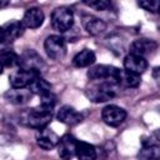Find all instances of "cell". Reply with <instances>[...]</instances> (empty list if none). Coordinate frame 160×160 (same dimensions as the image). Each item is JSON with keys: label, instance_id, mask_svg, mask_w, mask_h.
Returning a JSON list of instances; mask_svg holds the SVG:
<instances>
[{"label": "cell", "instance_id": "1", "mask_svg": "<svg viewBox=\"0 0 160 160\" xmlns=\"http://www.w3.org/2000/svg\"><path fill=\"white\" fill-rule=\"evenodd\" d=\"M52 118V112L44 110L41 108H32V109H25L20 112L19 116V121L28 126V128H32V129H42L46 128L49 125V122L51 121Z\"/></svg>", "mask_w": 160, "mask_h": 160}, {"label": "cell", "instance_id": "2", "mask_svg": "<svg viewBox=\"0 0 160 160\" xmlns=\"http://www.w3.org/2000/svg\"><path fill=\"white\" fill-rule=\"evenodd\" d=\"M118 94H119V84L114 81H101L100 84H96L88 90L89 99L95 102L109 101L116 98Z\"/></svg>", "mask_w": 160, "mask_h": 160}, {"label": "cell", "instance_id": "3", "mask_svg": "<svg viewBox=\"0 0 160 160\" xmlns=\"http://www.w3.org/2000/svg\"><path fill=\"white\" fill-rule=\"evenodd\" d=\"M74 24V14L68 8H56L51 14V26L59 32H65Z\"/></svg>", "mask_w": 160, "mask_h": 160}, {"label": "cell", "instance_id": "4", "mask_svg": "<svg viewBox=\"0 0 160 160\" xmlns=\"http://www.w3.org/2000/svg\"><path fill=\"white\" fill-rule=\"evenodd\" d=\"M44 49L48 56L52 60H61L66 54V42L65 39L60 35H50L45 39Z\"/></svg>", "mask_w": 160, "mask_h": 160}, {"label": "cell", "instance_id": "5", "mask_svg": "<svg viewBox=\"0 0 160 160\" xmlns=\"http://www.w3.org/2000/svg\"><path fill=\"white\" fill-rule=\"evenodd\" d=\"M120 69L112 65H95L89 69L88 76L90 80H101V81H114L118 82Z\"/></svg>", "mask_w": 160, "mask_h": 160}, {"label": "cell", "instance_id": "6", "mask_svg": "<svg viewBox=\"0 0 160 160\" xmlns=\"http://www.w3.org/2000/svg\"><path fill=\"white\" fill-rule=\"evenodd\" d=\"M20 70H26V71H38L40 72L41 68L44 66V61L41 56L32 49L25 50L20 56H19V64H18Z\"/></svg>", "mask_w": 160, "mask_h": 160}, {"label": "cell", "instance_id": "7", "mask_svg": "<svg viewBox=\"0 0 160 160\" xmlns=\"http://www.w3.org/2000/svg\"><path fill=\"white\" fill-rule=\"evenodd\" d=\"M126 116H128V114H126L125 109H122L118 105H108L101 111V118H102L104 122L110 126H119L120 124H122L125 121Z\"/></svg>", "mask_w": 160, "mask_h": 160}, {"label": "cell", "instance_id": "8", "mask_svg": "<svg viewBox=\"0 0 160 160\" xmlns=\"http://www.w3.org/2000/svg\"><path fill=\"white\" fill-rule=\"evenodd\" d=\"M39 75H40V72H38V71H26V70L19 69L10 75V78H9L10 85L14 89H25L29 86V84L32 81V79H35Z\"/></svg>", "mask_w": 160, "mask_h": 160}, {"label": "cell", "instance_id": "9", "mask_svg": "<svg viewBox=\"0 0 160 160\" xmlns=\"http://www.w3.org/2000/svg\"><path fill=\"white\" fill-rule=\"evenodd\" d=\"M60 138L48 126L39 129L36 132V142L44 150H51L58 146Z\"/></svg>", "mask_w": 160, "mask_h": 160}, {"label": "cell", "instance_id": "10", "mask_svg": "<svg viewBox=\"0 0 160 160\" xmlns=\"http://www.w3.org/2000/svg\"><path fill=\"white\" fill-rule=\"evenodd\" d=\"M158 49V44L150 39H136L130 45V54L145 58Z\"/></svg>", "mask_w": 160, "mask_h": 160}, {"label": "cell", "instance_id": "11", "mask_svg": "<svg viewBox=\"0 0 160 160\" xmlns=\"http://www.w3.org/2000/svg\"><path fill=\"white\" fill-rule=\"evenodd\" d=\"M76 142H78V140H76L72 135H70V134L64 135V136L59 140V144H58V152H59V156H60L62 160H70V159L75 155Z\"/></svg>", "mask_w": 160, "mask_h": 160}, {"label": "cell", "instance_id": "12", "mask_svg": "<svg viewBox=\"0 0 160 160\" xmlns=\"http://www.w3.org/2000/svg\"><path fill=\"white\" fill-rule=\"evenodd\" d=\"M124 70L134 72V74H142L148 69V61L145 58L134 55V54H128L124 58Z\"/></svg>", "mask_w": 160, "mask_h": 160}, {"label": "cell", "instance_id": "13", "mask_svg": "<svg viewBox=\"0 0 160 160\" xmlns=\"http://www.w3.org/2000/svg\"><path fill=\"white\" fill-rule=\"evenodd\" d=\"M56 118L62 124H66V125H70V126H74V125L82 121V115L69 105L61 106L60 110L58 111Z\"/></svg>", "mask_w": 160, "mask_h": 160}, {"label": "cell", "instance_id": "14", "mask_svg": "<svg viewBox=\"0 0 160 160\" xmlns=\"http://www.w3.org/2000/svg\"><path fill=\"white\" fill-rule=\"evenodd\" d=\"M44 12L39 8H30L25 11L24 18H22V25L24 28L29 29H36L42 25L44 22Z\"/></svg>", "mask_w": 160, "mask_h": 160}, {"label": "cell", "instance_id": "15", "mask_svg": "<svg viewBox=\"0 0 160 160\" xmlns=\"http://www.w3.org/2000/svg\"><path fill=\"white\" fill-rule=\"evenodd\" d=\"M81 24H82V28L90 35H99V34L104 32L106 29V24L101 19L92 16V15H84Z\"/></svg>", "mask_w": 160, "mask_h": 160}, {"label": "cell", "instance_id": "16", "mask_svg": "<svg viewBox=\"0 0 160 160\" xmlns=\"http://www.w3.org/2000/svg\"><path fill=\"white\" fill-rule=\"evenodd\" d=\"M4 96L9 102L14 105H22L30 100L31 92L29 89H14L12 88L11 90H8Z\"/></svg>", "mask_w": 160, "mask_h": 160}, {"label": "cell", "instance_id": "17", "mask_svg": "<svg viewBox=\"0 0 160 160\" xmlns=\"http://www.w3.org/2000/svg\"><path fill=\"white\" fill-rule=\"evenodd\" d=\"M2 31H4V36H5L6 42H11L24 34V25L21 21L12 20L10 22H6L2 26Z\"/></svg>", "mask_w": 160, "mask_h": 160}, {"label": "cell", "instance_id": "18", "mask_svg": "<svg viewBox=\"0 0 160 160\" xmlns=\"http://www.w3.org/2000/svg\"><path fill=\"white\" fill-rule=\"evenodd\" d=\"M75 155L79 160H95L98 156V152L94 145L85 142V141H78Z\"/></svg>", "mask_w": 160, "mask_h": 160}, {"label": "cell", "instance_id": "19", "mask_svg": "<svg viewBox=\"0 0 160 160\" xmlns=\"http://www.w3.org/2000/svg\"><path fill=\"white\" fill-rule=\"evenodd\" d=\"M95 60H96V58H95L94 51L90 49H84L74 56L72 64L76 68H88V66L92 65L95 62Z\"/></svg>", "mask_w": 160, "mask_h": 160}, {"label": "cell", "instance_id": "20", "mask_svg": "<svg viewBox=\"0 0 160 160\" xmlns=\"http://www.w3.org/2000/svg\"><path fill=\"white\" fill-rule=\"evenodd\" d=\"M28 89L30 90L31 94H36L39 96H42V95L51 91V84L39 75L35 79H32V81L29 84Z\"/></svg>", "mask_w": 160, "mask_h": 160}, {"label": "cell", "instance_id": "21", "mask_svg": "<svg viewBox=\"0 0 160 160\" xmlns=\"http://www.w3.org/2000/svg\"><path fill=\"white\" fill-rule=\"evenodd\" d=\"M118 84L124 85L126 88H138L141 84V78L138 74H134V72H130L126 70H120Z\"/></svg>", "mask_w": 160, "mask_h": 160}, {"label": "cell", "instance_id": "22", "mask_svg": "<svg viewBox=\"0 0 160 160\" xmlns=\"http://www.w3.org/2000/svg\"><path fill=\"white\" fill-rule=\"evenodd\" d=\"M139 160H159L160 159V146L142 144L141 150L138 154Z\"/></svg>", "mask_w": 160, "mask_h": 160}, {"label": "cell", "instance_id": "23", "mask_svg": "<svg viewBox=\"0 0 160 160\" xmlns=\"http://www.w3.org/2000/svg\"><path fill=\"white\" fill-rule=\"evenodd\" d=\"M0 60H1L4 66H8V68L18 66V64H19V55L15 54L12 50L2 49L0 51Z\"/></svg>", "mask_w": 160, "mask_h": 160}, {"label": "cell", "instance_id": "24", "mask_svg": "<svg viewBox=\"0 0 160 160\" xmlns=\"http://www.w3.org/2000/svg\"><path fill=\"white\" fill-rule=\"evenodd\" d=\"M40 98H41V100H40L39 108L52 112V109H54V106L56 104V96L50 91V92H48V94H45V95H42Z\"/></svg>", "mask_w": 160, "mask_h": 160}, {"label": "cell", "instance_id": "25", "mask_svg": "<svg viewBox=\"0 0 160 160\" xmlns=\"http://www.w3.org/2000/svg\"><path fill=\"white\" fill-rule=\"evenodd\" d=\"M85 5H88L89 8L91 9H95V10H99V11H104V10H108L111 4L110 1H106V0H92V1H84Z\"/></svg>", "mask_w": 160, "mask_h": 160}, {"label": "cell", "instance_id": "26", "mask_svg": "<svg viewBox=\"0 0 160 160\" xmlns=\"http://www.w3.org/2000/svg\"><path fill=\"white\" fill-rule=\"evenodd\" d=\"M138 5L146 11L150 12H158L159 10V1L158 0H148V1H139Z\"/></svg>", "mask_w": 160, "mask_h": 160}, {"label": "cell", "instance_id": "27", "mask_svg": "<svg viewBox=\"0 0 160 160\" xmlns=\"http://www.w3.org/2000/svg\"><path fill=\"white\" fill-rule=\"evenodd\" d=\"M5 44H8L6 42V40H5V36H4V31H2V28H0V49L5 45Z\"/></svg>", "mask_w": 160, "mask_h": 160}, {"label": "cell", "instance_id": "28", "mask_svg": "<svg viewBox=\"0 0 160 160\" xmlns=\"http://www.w3.org/2000/svg\"><path fill=\"white\" fill-rule=\"evenodd\" d=\"M9 5V1H5V0H0V9L1 8H5Z\"/></svg>", "mask_w": 160, "mask_h": 160}, {"label": "cell", "instance_id": "29", "mask_svg": "<svg viewBox=\"0 0 160 160\" xmlns=\"http://www.w3.org/2000/svg\"><path fill=\"white\" fill-rule=\"evenodd\" d=\"M2 71H4V65H2V62H1V60H0V75L2 74Z\"/></svg>", "mask_w": 160, "mask_h": 160}]
</instances>
